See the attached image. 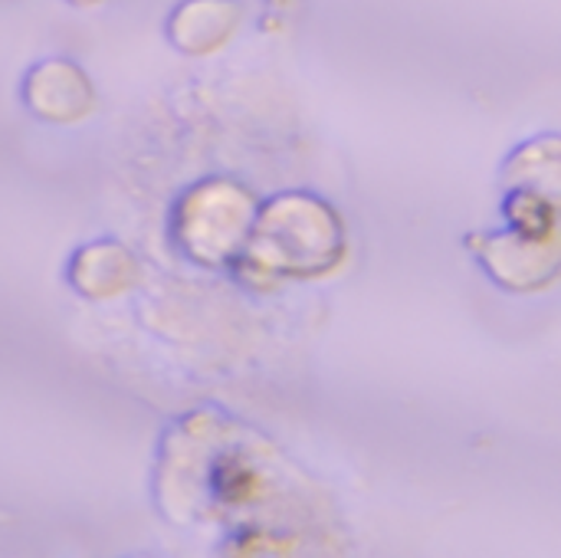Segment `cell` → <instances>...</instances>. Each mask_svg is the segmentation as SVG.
<instances>
[{
	"instance_id": "6",
	"label": "cell",
	"mask_w": 561,
	"mask_h": 558,
	"mask_svg": "<svg viewBox=\"0 0 561 558\" xmlns=\"http://www.w3.org/2000/svg\"><path fill=\"white\" fill-rule=\"evenodd\" d=\"M138 260L115 240L82 247L69 263V283L89 299H112L138 283Z\"/></svg>"
},
{
	"instance_id": "3",
	"label": "cell",
	"mask_w": 561,
	"mask_h": 558,
	"mask_svg": "<svg viewBox=\"0 0 561 558\" xmlns=\"http://www.w3.org/2000/svg\"><path fill=\"white\" fill-rule=\"evenodd\" d=\"M467 243L477 250L490 276L513 293L546 289L559 276L556 237H529V234L510 230V234H477V237H467Z\"/></svg>"
},
{
	"instance_id": "1",
	"label": "cell",
	"mask_w": 561,
	"mask_h": 558,
	"mask_svg": "<svg viewBox=\"0 0 561 558\" xmlns=\"http://www.w3.org/2000/svg\"><path fill=\"white\" fill-rule=\"evenodd\" d=\"M348 257L339 210L309 194H283L256 210L250 240L240 253L273 280H322Z\"/></svg>"
},
{
	"instance_id": "4",
	"label": "cell",
	"mask_w": 561,
	"mask_h": 558,
	"mask_svg": "<svg viewBox=\"0 0 561 558\" xmlns=\"http://www.w3.org/2000/svg\"><path fill=\"white\" fill-rule=\"evenodd\" d=\"M26 109L53 125H76L95 112V86L72 59H43L23 79Z\"/></svg>"
},
{
	"instance_id": "8",
	"label": "cell",
	"mask_w": 561,
	"mask_h": 558,
	"mask_svg": "<svg viewBox=\"0 0 561 558\" xmlns=\"http://www.w3.org/2000/svg\"><path fill=\"white\" fill-rule=\"evenodd\" d=\"M510 201H506V217L513 224V230L529 234V237H556V197L533 191V187H510Z\"/></svg>"
},
{
	"instance_id": "5",
	"label": "cell",
	"mask_w": 561,
	"mask_h": 558,
	"mask_svg": "<svg viewBox=\"0 0 561 558\" xmlns=\"http://www.w3.org/2000/svg\"><path fill=\"white\" fill-rule=\"evenodd\" d=\"M240 23V0H184L168 16V39L187 56H214L237 36Z\"/></svg>"
},
{
	"instance_id": "2",
	"label": "cell",
	"mask_w": 561,
	"mask_h": 558,
	"mask_svg": "<svg viewBox=\"0 0 561 558\" xmlns=\"http://www.w3.org/2000/svg\"><path fill=\"white\" fill-rule=\"evenodd\" d=\"M256 210L260 204L243 184L230 178H210L181 197L174 210V237L191 260L204 266H224L240 260Z\"/></svg>"
},
{
	"instance_id": "9",
	"label": "cell",
	"mask_w": 561,
	"mask_h": 558,
	"mask_svg": "<svg viewBox=\"0 0 561 558\" xmlns=\"http://www.w3.org/2000/svg\"><path fill=\"white\" fill-rule=\"evenodd\" d=\"M72 7H99V3H105V0H69Z\"/></svg>"
},
{
	"instance_id": "7",
	"label": "cell",
	"mask_w": 561,
	"mask_h": 558,
	"mask_svg": "<svg viewBox=\"0 0 561 558\" xmlns=\"http://www.w3.org/2000/svg\"><path fill=\"white\" fill-rule=\"evenodd\" d=\"M506 187H533L559 197V138L526 145L506 168Z\"/></svg>"
}]
</instances>
